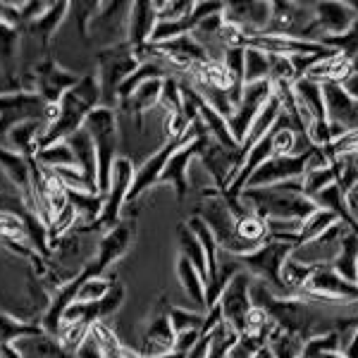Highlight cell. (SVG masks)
<instances>
[{
    "mask_svg": "<svg viewBox=\"0 0 358 358\" xmlns=\"http://www.w3.org/2000/svg\"><path fill=\"white\" fill-rule=\"evenodd\" d=\"M273 84L270 82H256V84H246L244 86V94H241L239 106L234 108V115L227 120L229 131H232L234 141L241 146V141L246 138L248 129H251L253 120L258 117V113L263 110L265 103L273 98Z\"/></svg>",
    "mask_w": 358,
    "mask_h": 358,
    "instance_id": "10",
    "label": "cell"
},
{
    "mask_svg": "<svg viewBox=\"0 0 358 358\" xmlns=\"http://www.w3.org/2000/svg\"><path fill=\"white\" fill-rule=\"evenodd\" d=\"M222 20L239 29L246 38L261 36L273 20V3H224Z\"/></svg>",
    "mask_w": 358,
    "mask_h": 358,
    "instance_id": "12",
    "label": "cell"
},
{
    "mask_svg": "<svg viewBox=\"0 0 358 358\" xmlns=\"http://www.w3.org/2000/svg\"><path fill=\"white\" fill-rule=\"evenodd\" d=\"M74 358H108V356H106V351H103L101 346H98L96 339L89 334V337H86V342L77 349Z\"/></svg>",
    "mask_w": 358,
    "mask_h": 358,
    "instance_id": "44",
    "label": "cell"
},
{
    "mask_svg": "<svg viewBox=\"0 0 358 358\" xmlns=\"http://www.w3.org/2000/svg\"><path fill=\"white\" fill-rule=\"evenodd\" d=\"M175 268H177L179 285H182L184 294L192 299L194 308H199V310H203V313H208V310H206V280H203V275H201L199 270H196L184 256L177 258Z\"/></svg>",
    "mask_w": 358,
    "mask_h": 358,
    "instance_id": "23",
    "label": "cell"
},
{
    "mask_svg": "<svg viewBox=\"0 0 358 358\" xmlns=\"http://www.w3.org/2000/svg\"><path fill=\"white\" fill-rule=\"evenodd\" d=\"M251 282L253 277L241 270L232 277V282L227 285V289L222 292L220 301H217V308L222 313V320L227 325H232L239 334H246V322H248V313L253 310V301H251Z\"/></svg>",
    "mask_w": 358,
    "mask_h": 358,
    "instance_id": "8",
    "label": "cell"
},
{
    "mask_svg": "<svg viewBox=\"0 0 358 358\" xmlns=\"http://www.w3.org/2000/svg\"><path fill=\"white\" fill-rule=\"evenodd\" d=\"M67 143H69V148H72L74 158H77L79 170L84 172L86 182H89L91 192L98 194V158H96V148H94L91 136L86 134V129L82 127V129L74 131V134L67 138Z\"/></svg>",
    "mask_w": 358,
    "mask_h": 358,
    "instance_id": "20",
    "label": "cell"
},
{
    "mask_svg": "<svg viewBox=\"0 0 358 358\" xmlns=\"http://www.w3.org/2000/svg\"><path fill=\"white\" fill-rule=\"evenodd\" d=\"M124 299H127L124 287L117 285V282H113V287L108 289V294L101 299V301L89 303V315H86V322H89V325H94V322H106V317L117 313L120 306L124 303Z\"/></svg>",
    "mask_w": 358,
    "mask_h": 358,
    "instance_id": "27",
    "label": "cell"
},
{
    "mask_svg": "<svg viewBox=\"0 0 358 358\" xmlns=\"http://www.w3.org/2000/svg\"><path fill=\"white\" fill-rule=\"evenodd\" d=\"M322 98H325L327 120L332 124L344 127L346 131L358 129V101L346 94L342 84H322Z\"/></svg>",
    "mask_w": 358,
    "mask_h": 358,
    "instance_id": "16",
    "label": "cell"
},
{
    "mask_svg": "<svg viewBox=\"0 0 358 358\" xmlns=\"http://www.w3.org/2000/svg\"><path fill=\"white\" fill-rule=\"evenodd\" d=\"M303 354L306 356H313V358H325L332 354H342V339H339V332H325V334H317V337L308 339L303 344Z\"/></svg>",
    "mask_w": 358,
    "mask_h": 358,
    "instance_id": "37",
    "label": "cell"
},
{
    "mask_svg": "<svg viewBox=\"0 0 358 358\" xmlns=\"http://www.w3.org/2000/svg\"><path fill=\"white\" fill-rule=\"evenodd\" d=\"M110 287H113V280H110V277H106V275L89 277L86 282H82V287H79V292H77V296H74V301L96 303V301H101V299L106 296Z\"/></svg>",
    "mask_w": 358,
    "mask_h": 358,
    "instance_id": "38",
    "label": "cell"
},
{
    "mask_svg": "<svg viewBox=\"0 0 358 358\" xmlns=\"http://www.w3.org/2000/svg\"><path fill=\"white\" fill-rule=\"evenodd\" d=\"M339 220L334 217V213L330 210H322V208H317L310 217H306L303 224H301V234H299V244H306V241L310 239H317L320 234H325L327 229L334 227ZM296 244V246H299Z\"/></svg>",
    "mask_w": 358,
    "mask_h": 358,
    "instance_id": "34",
    "label": "cell"
},
{
    "mask_svg": "<svg viewBox=\"0 0 358 358\" xmlns=\"http://www.w3.org/2000/svg\"><path fill=\"white\" fill-rule=\"evenodd\" d=\"M203 337V332L201 330H187V332H179L175 334V344H172V351L179 356H187L189 351L194 349L196 344H199V339Z\"/></svg>",
    "mask_w": 358,
    "mask_h": 358,
    "instance_id": "43",
    "label": "cell"
},
{
    "mask_svg": "<svg viewBox=\"0 0 358 358\" xmlns=\"http://www.w3.org/2000/svg\"><path fill=\"white\" fill-rule=\"evenodd\" d=\"M313 151V148H310ZM310 151L301 155H282V158H270L248 177L244 189H263V187H275V184L289 182V179L303 177L306 167H308Z\"/></svg>",
    "mask_w": 358,
    "mask_h": 358,
    "instance_id": "11",
    "label": "cell"
},
{
    "mask_svg": "<svg viewBox=\"0 0 358 358\" xmlns=\"http://www.w3.org/2000/svg\"><path fill=\"white\" fill-rule=\"evenodd\" d=\"M351 74H356L358 77V55L351 57Z\"/></svg>",
    "mask_w": 358,
    "mask_h": 358,
    "instance_id": "47",
    "label": "cell"
},
{
    "mask_svg": "<svg viewBox=\"0 0 358 358\" xmlns=\"http://www.w3.org/2000/svg\"><path fill=\"white\" fill-rule=\"evenodd\" d=\"M0 358H22V356L17 354V349L10 344V346H0Z\"/></svg>",
    "mask_w": 358,
    "mask_h": 358,
    "instance_id": "45",
    "label": "cell"
},
{
    "mask_svg": "<svg viewBox=\"0 0 358 358\" xmlns=\"http://www.w3.org/2000/svg\"><path fill=\"white\" fill-rule=\"evenodd\" d=\"M36 160L38 165L48 167V170H60V167H79L77 158H74L72 148H69L67 141H60V143H53L48 148H41L36 153Z\"/></svg>",
    "mask_w": 358,
    "mask_h": 358,
    "instance_id": "32",
    "label": "cell"
},
{
    "mask_svg": "<svg viewBox=\"0 0 358 358\" xmlns=\"http://www.w3.org/2000/svg\"><path fill=\"white\" fill-rule=\"evenodd\" d=\"M17 48H20V31H17V27H10L0 22V72H3V77L10 82V89L13 91L17 89L13 84Z\"/></svg>",
    "mask_w": 358,
    "mask_h": 358,
    "instance_id": "26",
    "label": "cell"
},
{
    "mask_svg": "<svg viewBox=\"0 0 358 358\" xmlns=\"http://www.w3.org/2000/svg\"><path fill=\"white\" fill-rule=\"evenodd\" d=\"M134 165H131L129 158L124 155H117L113 165V172H110V187H108V194H106V206H103V213L98 217V222L94 224V229H106L110 232L113 227H117L120 222V213L122 208L127 206V196L131 192V184H134Z\"/></svg>",
    "mask_w": 358,
    "mask_h": 358,
    "instance_id": "7",
    "label": "cell"
},
{
    "mask_svg": "<svg viewBox=\"0 0 358 358\" xmlns=\"http://www.w3.org/2000/svg\"><path fill=\"white\" fill-rule=\"evenodd\" d=\"M82 74L67 72L57 65L55 60H45L43 65L36 67L34 72V89H36V96L41 98L43 103H60V98L67 94L72 86L79 84Z\"/></svg>",
    "mask_w": 358,
    "mask_h": 358,
    "instance_id": "13",
    "label": "cell"
},
{
    "mask_svg": "<svg viewBox=\"0 0 358 358\" xmlns=\"http://www.w3.org/2000/svg\"><path fill=\"white\" fill-rule=\"evenodd\" d=\"M69 13V5L67 3H53L50 5V10L45 15H41L38 20H34V22H29L27 29L31 34H36L38 38H41V43H43V48L48 45L50 41V36L55 34V29L60 27V20Z\"/></svg>",
    "mask_w": 358,
    "mask_h": 358,
    "instance_id": "29",
    "label": "cell"
},
{
    "mask_svg": "<svg viewBox=\"0 0 358 358\" xmlns=\"http://www.w3.org/2000/svg\"><path fill=\"white\" fill-rule=\"evenodd\" d=\"M358 20V15L351 10V5L346 3H315V22L320 27L322 41L325 38H337L351 29V24ZM320 41V43H322Z\"/></svg>",
    "mask_w": 358,
    "mask_h": 358,
    "instance_id": "17",
    "label": "cell"
},
{
    "mask_svg": "<svg viewBox=\"0 0 358 358\" xmlns=\"http://www.w3.org/2000/svg\"><path fill=\"white\" fill-rule=\"evenodd\" d=\"M160 91H163V79H148L131 94L127 101L120 103V108L134 120L136 124H141L143 115L153 110L155 106H160Z\"/></svg>",
    "mask_w": 358,
    "mask_h": 358,
    "instance_id": "21",
    "label": "cell"
},
{
    "mask_svg": "<svg viewBox=\"0 0 358 358\" xmlns=\"http://www.w3.org/2000/svg\"><path fill=\"white\" fill-rule=\"evenodd\" d=\"M239 196L253 208V213L261 220H282V217L306 220V217H310L317 210L313 201L308 196H303L301 177L275 184V187L244 189Z\"/></svg>",
    "mask_w": 358,
    "mask_h": 358,
    "instance_id": "2",
    "label": "cell"
},
{
    "mask_svg": "<svg viewBox=\"0 0 358 358\" xmlns=\"http://www.w3.org/2000/svg\"><path fill=\"white\" fill-rule=\"evenodd\" d=\"M13 346L22 358H74L72 354H67V351L62 349L57 337H53V334H48V332L29 334V337L17 339Z\"/></svg>",
    "mask_w": 358,
    "mask_h": 358,
    "instance_id": "22",
    "label": "cell"
},
{
    "mask_svg": "<svg viewBox=\"0 0 358 358\" xmlns=\"http://www.w3.org/2000/svg\"><path fill=\"white\" fill-rule=\"evenodd\" d=\"M45 332L43 327L31 325V322H24L20 317H15L8 310H0V346H10L15 344L17 339L29 337V334H38Z\"/></svg>",
    "mask_w": 358,
    "mask_h": 358,
    "instance_id": "28",
    "label": "cell"
},
{
    "mask_svg": "<svg viewBox=\"0 0 358 358\" xmlns=\"http://www.w3.org/2000/svg\"><path fill=\"white\" fill-rule=\"evenodd\" d=\"M170 308L172 306L165 303V299H160V310L151 317L148 330L141 337V344L136 346V351L143 358H160L172 354V344H175V330L170 325Z\"/></svg>",
    "mask_w": 358,
    "mask_h": 358,
    "instance_id": "14",
    "label": "cell"
},
{
    "mask_svg": "<svg viewBox=\"0 0 358 358\" xmlns=\"http://www.w3.org/2000/svg\"><path fill=\"white\" fill-rule=\"evenodd\" d=\"M177 244H179V256H184L189 263L194 265L196 270H199L201 275H203L206 285H208V258H206V251L203 246H201L199 236L192 227H189V222H179L177 224Z\"/></svg>",
    "mask_w": 358,
    "mask_h": 358,
    "instance_id": "24",
    "label": "cell"
},
{
    "mask_svg": "<svg viewBox=\"0 0 358 358\" xmlns=\"http://www.w3.org/2000/svg\"><path fill=\"white\" fill-rule=\"evenodd\" d=\"M43 131H45L43 120H24V122L15 124L13 129L8 131V136H5V148L34 160L38 153V141H41Z\"/></svg>",
    "mask_w": 358,
    "mask_h": 358,
    "instance_id": "19",
    "label": "cell"
},
{
    "mask_svg": "<svg viewBox=\"0 0 358 358\" xmlns=\"http://www.w3.org/2000/svg\"><path fill=\"white\" fill-rule=\"evenodd\" d=\"M57 106H60V115H57L55 124H50L48 129L43 131L41 141H38V151H41V148L53 146V143L67 141L74 131L82 129L86 117H89L98 106H103L98 72L82 74L79 84L72 86V89L60 98Z\"/></svg>",
    "mask_w": 358,
    "mask_h": 358,
    "instance_id": "1",
    "label": "cell"
},
{
    "mask_svg": "<svg viewBox=\"0 0 358 358\" xmlns=\"http://www.w3.org/2000/svg\"><path fill=\"white\" fill-rule=\"evenodd\" d=\"M155 24H158L155 3L129 5V17H127V43H129L131 48H141V45L151 43Z\"/></svg>",
    "mask_w": 358,
    "mask_h": 358,
    "instance_id": "18",
    "label": "cell"
},
{
    "mask_svg": "<svg viewBox=\"0 0 358 358\" xmlns=\"http://www.w3.org/2000/svg\"><path fill=\"white\" fill-rule=\"evenodd\" d=\"M196 0H175V3H155L158 22H182L194 13Z\"/></svg>",
    "mask_w": 358,
    "mask_h": 358,
    "instance_id": "40",
    "label": "cell"
},
{
    "mask_svg": "<svg viewBox=\"0 0 358 358\" xmlns=\"http://www.w3.org/2000/svg\"><path fill=\"white\" fill-rule=\"evenodd\" d=\"M206 322V313L199 308H179V306H172L170 308V325L175 334L187 332V330H203Z\"/></svg>",
    "mask_w": 358,
    "mask_h": 358,
    "instance_id": "36",
    "label": "cell"
},
{
    "mask_svg": "<svg viewBox=\"0 0 358 358\" xmlns=\"http://www.w3.org/2000/svg\"><path fill=\"white\" fill-rule=\"evenodd\" d=\"M313 270L315 268L294 261V258L289 256V258H287V263H285V268H282V280H285V285L292 287V289H306V285H308Z\"/></svg>",
    "mask_w": 358,
    "mask_h": 358,
    "instance_id": "39",
    "label": "cell"
},
{
    "mask_svg": "<svg viewBox=\"0 0 358 358\" xmlns=\"http://www.w3.org/2000/svg\"><path fill=\"white\" fill-rule=\"evenodd\" d=\"M236 232H239L241 239L253 241V244H265L270 239L268 227H265V220H261L258 215L244 217V220L236 222Z\"/></svg>",
    "mask_w": 358,
    "mask_h": 358,
    "instance_id": "41",
    "label": "cell"
},
{
    "mask_svg": "<svg viewBox=\"0 0 358 358\" xmlns=\"http://www.w3.org/2000/svg\"><path fill=\"white\" fill-rule=\"evenodd\" d=\"M270 55L258 48H246L244 53V86L256 82H270Z\"/></svg>",
    "mask_w": 358,
    "mask_h": 358,
    "instance_id": "33",
    "label": "cell"
},
{
    "mask_svg": "<svg viewBox=\"0 0 358 358\" xmlns=\"http://www.w3.org/2000/svg\"><path fill=\"white\" fill-rule=\"evenodd\" d=\"M344 280L356 282L358 277V234L356 232H346L344 241H342V251H339V258L332 265Z\"/></svg>",
    "mask_w": 358,
    "mask_h": 358,
    "instance_id": "30",
    "label": "cell"
},
{
    "mask_svg": "<svg viewBox=\"0 0 358 358\" xmlns=\"http://www.w3.org/2000/svg\"><path fill=\"white\" fill-rule=\"evenodd\" d=\"M268 342L261 337V334L256 332H246L239 337V342L232 346V351H229V358H256V354L261 349H265Z\"/></svg>",
    "mask_w": 358,
    "mask_h": 358,
    "instance_id": "42",
    "label": "cell"
},
{
    "mask_svg": "<svg viewBox=\"0 0 358 358\" xmlns=\"http://www.w3.org/2000/svg\"><path fill=\"white\" fill-rule=\"evenodd\" d=\"M98 158V194L106 196L110 187V172L117 160V113L115 108L98 106L84 122Z\"/></svg>",
    "mask_w": 358,
    "mask_h": 358,
    "instance_id": "4",
    "label": "cell"
},
{
    "mask_svg": "<svg viewBox=\"0 0 358 358\" xmlns=\"http://www.w3.org/2000/svg\"><path fill=\"white\" fill-rule=\"evenodd\" d=\"M292 251H294V244L268 239L258 251L248 253V256L239 258V261L244 265L246 273L251 275L253 280L263 282L277 299H301L303 289H292V287H287L285 280H282V268H285L287 258L292 256Z\"/></svg>",
    "mask_w": 358,
    "mask_h": 358,
    "instance_id": "3",
    "label": "cell"
},
{
    "mask_svg": "<svg viewBox=\"0 0 358 358\" xmlns=\"http://www.w3.org/2000/svg\"><path fill=\"white\" fill-rule=\"evenodd\" d=\"M299 358H313V356H306V354H301V356H299Z\"/></svg>",
    "mask_w": 358,
    "mask_h": 358,
    "instance_id": "48",
    "label": "cell"
},
{
    "mask_svg": "<svg viewBox=\"0 0 358 358\" xmlns=\"http://www.w3.org/2000/svg\"><path fill=\"white\" fill-rule=\"evenodd\" d=\"M138 57L129 43L122 41L117 45L106 48L98 55V82H101V94H103V106L106 108H117V91L127 77L138 69Z\"/></svg>",
    "mask_w": 358,
    "mask_h": 358,
    "instance_id": "5",
    "label": "cell"
},
{
    "mask_svg": "<svg viewBox=\"0 0 358 358\" xmlns=\"http://www.w3.org/2000/svg\"><path fill=\"white\" fill-rule=\"evenodd\" d=\"M256 358H273V351H270V346H265V349L258 351Z\"/></svg>",
    "mask_w": 358,
    "mask_h": 358,
    "instance_id": "46",
    "label": "cell"
},
{
    "mask_svg": "<svg viewBox=\"0 0 358 358\" xmlns=\"http://www.w3.org/2000/svg\"><path fill=\"white\" fill-rule=\"evenodd\" d=\"M67 203L74 208L77 217L86 224V227H94L103 213V206H106V196L67 189Z\"/></svg>",
    "mask_w": 358,
    "mask_h": 358,
    "instance_id": "25",
    "label": "cell"
},
{
    "mask_svg": "<svg viewBox=\"0 0 358 358\" xmlns=\"http://www.w3.org/2000/svg\"><path fill=\"white\" fill-rule=\"evenodd\" d=\"M349 229L351 227H346L344 222H337L334 227L327 229L325 234L317 236V239H310V241H306V244L294 246L292 258L303 265H310V268L334 265V261L339 258V251H342V241Z\"/></svg>",
    "mask_w": 358,
    "mask_h": 358,
    "instance_id": "9",
    "label": "cell"
},
{
    "mask_svg": "<svg viewBox=\"0 0 358 358\" xmlns=\"http://www.w3.org/2000/svg\"><path fill=\"white\" fill-rule=\"evenodd\" d=\"M199 136V120L189 127L184 134H179V136H172V138H165L163 141V146L155 151L151 158L146 160L141 167L136 170V175H134V184H131V192L129 196H127V203H134V201L138 199L141 194H146L148 189H153L155 184H160V179H163V172H165V165H167V160L175 155L179 148L182 146H187L189 141H194V138Z\"/></svg>",
    "mask_w": 358,
    "mask_h": 358,
    "instance_id": "6",
    "label": "cell"
},
{
    "mask_svg": "<svg viewBox=\"0 0 358 358\" xmlns=\"http://www.w3.org/2000/svg\"><path fill=\"white\" fill-rule=\"evenodd\" d=\"M337 184V172H334L332 165L327 167H320V170H308L306 175L301 177V189H303V196L313 199L320 192H325L327 187Z\"/></svg>",
    "mask_w": 358,
    "mask_h": 358,
    "instance_id": "35",
    "label": "cell"
},
{
    "mask_svg": "<svg viewBox=\"0 0 358 358\" xmlns=\"http://www.w3.org/2000/svg\"><path fill=\"white\" fill-rule=\"evenodd\" d=\"M189 227L194 229L196 236H199V241H201V246H203V251H206V258H208V280H210V275L215 273V268H217V258H220V244H217V239H215V234L210 232V227L201 220L199 215H192L189 217Z\"/></svg>",
    "mask_w": 358,
    "mask_h": 358,
    "instance_id": "31",
    "label": "cell"
},
{
    "mask_svg": "<svg viewBox=\"0 0 358 358\" xmlns=\"http://www.w3.org/2000/svg\"><path fill=\"white\" fill-rule=\"evenodd\" d=\"M306 292L317 294V296H327L334 301H344V303H358V285L356 282L344 280L332 265H320L313 270Z\"/></svg>",
    "mask_w": 358,
    "mask_h": 358,
    "instance_id": "15",
    "label": "cell"
}]
</instances>
